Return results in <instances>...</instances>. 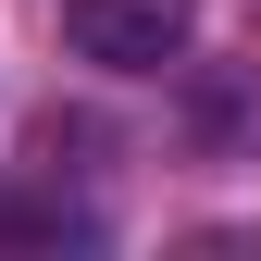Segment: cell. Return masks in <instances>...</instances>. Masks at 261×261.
<instances>
[{
  "label": "cell",
  "mask_w": 261,
  "mask_h": 261,
  "mask_svg": "<svg viewBox=\"0 0 261 261\" xmlns=\"http://www.w3.org/2000/svg\"><path fill=\"white\" fill-rule=\"evenodd\" d=\"M187 25H199V0H62V38L112 75H162L187 50Z\"/></svg>",
  "instance_id": "1"
}]
</instances>
